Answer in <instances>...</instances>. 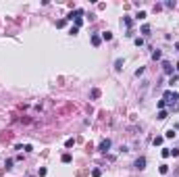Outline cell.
Here are the masks:
<instances>
[{"mask_svg":"<svg viewBox=\"0 0 179 177\" xmlns=\"http://www.w3.org/2000/svg\"><path fill=\"white\" fill-rule=\"evenodd\" d=\"M177 98H179V92H171V90H167V92L162 94V100H165V102H169V104H173Z\"/></svg>","mask_w":179,"mask_h":177,"instance_id":"obj_1","label":"cell"},{"mask_svg":"<svg viewBox=\"0 0 179 177\" xmlns=\"http://www.w3.org/2000/svg\"><path fill=\"white\" fill-rule=\"evenodd\" d=\"M110 146H113V142H110V140H102V142H100V146H98V150H100L102 154H106V152L110 150Z\"/></svg>","mask_w":179,"mask_h":177,"instance_id":"obj_2","label":"cell"},{"mask_svg":"<svg viewBox=\"0 0 179 177\" xmlns=\"http://www.w3.org/2000/svg\"><path fill=\"white\" fill-rule=\"evenodd\" d=\"M133 167H135L138 171H142V169H146V156H140V158H135V163H133Z\"/></svg>","mask_w":179,"mask_h":177,"instance_id":"obj_3","label":"cell"},{"mask_svg":"<svg viewBox=\"0 0 179 177\" xmlns=\"http://www.w3.org/2000/svg\"><path fill=\"white\" fill-rule=\"evenodd\" d=\"M162 71L169 75V73H173V65L169 63V60H162Z\"/></svg>","mask_w":179,"mask_h":177,"instance_id":"obj_4","label":"cell"},{"mask_svg":"<svg viewBox=\"0 0 179 177\" xmlns=\"http://www.w3.org/2000/svg\"><path fill=\"white\" fill-rule=\"evenodd\" d=\"M123 25H125L127 31H129V29H131V25H133V19H131V17H123Z\"/></svg>","mask_w":179,"mask_h":177,"instance_id":"obj_5","label":"cell"},{"mask_svg":"<svg viewBox=\"0 0 179 177\" xmlns=\"http://www.w3.org/2000/svg\"><path fill=\"white\" fill-rule=\"evenodd\" d=\"M150 31H152V29H150V25H142L140 33H142V38H148V35H150Z\"/></svg>","mask_w":179,"mask_h":177,"instance_id":"obj_6","label":"cell"},{"mask_svg":"<svg viewBox=\"0 0 179 177\" xmlns=\"http://www.w3.org/2000/svg\"><path fill=\"white\" fill-rule=\"evenodd\" d=\"M92 44H94V46H100V44H102V38H100L98 33H94V35H92Z\"/></svg>","mask_w":179,"mask_h":177,"instance_id":"obj_7","label":"cell"},{"mask_svg":"<svg viewBox=\"0 0 179 177\" xmlns=\"http://www.w3.org/2000/svg\"><path fill=\"white\" fill-rule=\"evenodd\" d=\"M123 65H125V59H117V60H115V71H121Z\"/></svg>","mask_w":179,"mask_h":177,"instance_id":"obj_8","label":"cell"},{"mask_svg":"<svg viewBox=\"0 0 179 177\" xmlns=\"http://www.w3.org/2000/svg\"><path fill=\"white\" fill-rule=\"evenodd\" d=\"M100 38H102L104 42H108V40H113V33H110V31H102V35H100Z\"/></svg>","mask_w":179,"mask_h":177,"instance_id":"obj_9","label":"cell"},{"mask_svg":"<svg viewBox=\"0 0 179 177\" xmlns=\"http://www.w3.org/2000/svg\"><path fill=\"white\" fill-rule=\"evenodd\" d=\"M162 140H165L162 136H156V138L152 140V144H154V146H160V144H162Z\"/></svg>","mask_w":179,"mask_h":177,"instance_id":"obj_10","label":"cell"},{"mask_svg":"<svg viewBox=\"0 0 179 177\" xmlns=\"http://www.w3.org/2000/svg\"><path fill=\"white\" fill-rule=\"evenodd\" d=\"M152 59H154V60H160V59H162V52H160V50H154V52H152Z\"/></svg>","mask_w":179,"mask_h":177,"instance_id":"obj_11","label":"cell"},{"mask_svg":"<svg viewBox=\"0 0 179 177\" xmlns=\"http://www.w3.org/2000/svg\"><path fill=\"white\" fill-rule=\"evenodd\" d=\"M73 21H75V27H77V29H79V27L83 25V19H81V17H75Z\"/></svg>","mask_w":179,"mask_h":177,"instance_id":"obj_12","label":"cell"},{"mask_svg":"<svg viewBox=\"0 0 179 177\" xmlns=\"http://www.w3.org/2000/svg\"><path fill=\"white\" fill-rule=\"evenodd\" d=\"M160 154H162V158H169V156H171V148H162Z\"/></svg>","mask_w":179,"mask_h":177,"instance_id":"obj_13","label":"cell"},{"mask_svg":"<svg viewBox=\"0 0 179 177\" xmlns=\"http://www.w3.org/2000/svg\"><path fill=\"white\" fill-rule=\"evenodd\" d=\"M60 160H62V163H71V160H73V156L67 152V154H62V158H60Z\"/></svg>","mask_w":179,"mask_h":177,"instance_id":"obj_14","label":"cell"},{"mask_svg":"<svg viewBox=\"0 0 179 177\" xmlns=\"http://www.w3.org/2000/svg\"><path fill=\"white\" fill-rule=\"evenodd\" d=\"M167 117H169V113H167V111H158V119H160V121H165Z\"/></svg>","mask_w":179,"mask_h":177,"instance_id":"obj_15","label":"cell"},{"mask_svg":"<svg viewBox=\"0 0 179 177\" xmlns=\"http://www.w3.org/2000/svg\"><path fill=\"white\" fill-rule=\"evenodd\" d=\"M175 131H177V129H169V131H167V133H165V138H175V136H177V133H175Z\"/></svg>","mask_w":179,"mask_h":177,"instance_id":"obj_16","label":"cell"},{"mask_svg":"<svg viewBox=\"0 0 179 177\" xmlns=\"http://www.w3.org/2000/svg\"><path fill=\"white\" fill-rule=\"evenodd\" d=\"M90 96H92V98H100V90H92V92H90Z\"/></svg>","mask_w":179,"mask_h":177,"instance_id":"obj_17","label":"cell"},{"mask_svg":"<svg viewBox=\"0 0 179 177\" xmlns=\"http://www.w3.org/2000/svg\"><path fill=\"white\" fill-rule=\"evenodd\" d=\"M133 44H135V46H144V38H135Z\"/></svg>","mask_w":179,"mask_h":177,"instance_id":"obj_18","label":"cell"},{"mask_svg":"<svg viewBox=\"0 0 179 177\" xmlns=\"http://www.w3.org/2000/svg\"><path fill=\"white\" fill-rule=\"evenodd\" d=\"M156 106H158L160 111H165V106H167V102H165V100H158V102H156Z\"/></svg>","mask_w":179,"mask_h":177,"instance_id":"obj_19","label":"cell"},{"mask_svg":"<svg viewBox=\"0 0 179 177\" xmlns=\"http://www.w3.org/2000/svg\"><path fill=\"white\" fill-rule=\"evenodd\" d=\"M73 144H75V140H73V138H69V140L65 142V146H67V148H73Z\"/></svg>","mask_w":179,"mask_h":177,"instance_id":"obj_20","label":"cell"},{"mask_svg":"<svg viewBox=\"0 0 179 177\" xmlns=\"http://www.w3.org/2000/svg\"><path fill=\"white\" fill-rule=\"evenodd\" d=\"M165 6H167V8H175V2H173V0H167Z\"/></svg>","mask_w":179,"mask_h":177,"instance_id":"obj_21","label":"cell"},{"mask_svg":"<svg viewBox=\"0 0 179 177\" xmlns=\"http://www.w3.org/2000/svg\"><path fill=\"white\" fill-rule=\"evenodd\" d=\"M4 167H6V169H13V158H6V163H4Z\"/></svg>","mask_w":179,"mask_h":177,"instance_id":"obj_22","label":"cell"},{"mask_svg":"<svg viewBox=\"0 0 179 177\" xmlns=\"http://www.w3.org/2000/svg\"><path fill=\"white\" fill-rule=\"evenodd\" d=\"M158 169H160V173H162V175H165V173H169V167H167V165H160Z\"/></svg>","mask_w":179,"mask_h":177,"instance_id":"obj_23","label":"cell"},{"mask_svg":"<svg viewBox=\"0 0 179 177\" xmlns=\"http://www.w3.org/2000/svg\"><path fill=\"white\" fill-rule=\"evenodd\" d=\"M102 175V171H100V169H94V171H92V177H100Z\"/></svg>","mask_w":179,"mask_h":177,"instance_id":"obj_24","label":"cell"},{"mask_svg":"<svg viewBox=\"0 0 179 177\" xmlns=\"http://www.w3.org/2000/svg\"><path fill=\"white\" fill-rule=\"evenodd\" d=\"M65 23H67V19H60V21H56V27H62Z\"/></svg>","mask_w":179,"mask_h":177,"instance_id":"obj_25","label":"cell"},{"mask_svg":"<svg viewBox=\"0 0 179 177\" xmlns=\"http://www.w3.org/2000/svg\"><path fill=\"white\" fill-rule=\"evenodd\" d=\"M77 31H79L77 27H71V29H69V33H71V35H77Z\"/></svg>","mask_w":179,"mask_h":177,"instance_id":"obj_26","label":"cell"},{"mask_svg":"<svg viewBox=\"0 0 179 177\" xmlns=\"http://www.w3.org/2000/svg\"><path fill=\"white\" fill-rule=\"evenodd\" d=\"M175 71H179V63H177V65H175Z\"/></svg>","mask_w":179,"mask_h":177,"instance_id":"obj_27","label":"cell"}]
</instances>
